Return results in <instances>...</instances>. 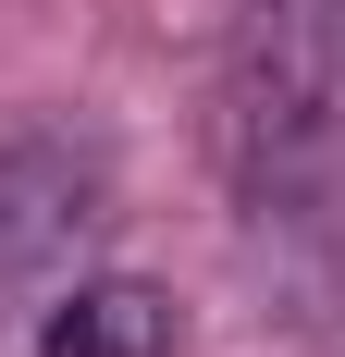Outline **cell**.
Masks as SVG:
<instances>
[{
  "label": "cell",
  "instance_id": "3",
  "mask_svg": "<svg viewBox=\"0 0 345 357\" xmlns=\"http://www.w3.org/2000/svg\"><path fill=\"white\" fill-rule=\"evenodd\" d=\"M37 357H172V296L161 284H74L37 333Z\"/></svg>",
  "mask_w": 345,
  "mask_h": 357
},
{
  "label": "cell",
  "instance_id": "1",
  "mask_svg": "<svg viewBox=\"0 0 345 357\" xmlns=\"http://www.w3.org/2000/svg\"><path fill=\"white\" fill-rule=\"evenodd\" d=\"M222 160L259 222H345V0H235Z\"/></svg>",
  "mask_w": 345,
  "mask_h": 357
},
{
  "label": "cell",
  "instance_id": "2",
  "mask_svg": "<svg viewBox=\"0 0 345 357\" xmlns=\"http://www.w3.org/2000/svg\"><path fill=\"white\" fill-rule=\"evenodd\" d=\"M99 210H111V160H99V136H62V123L13 136V148H0V296L50 284V271L99 234Z\"/></svg>",
  "mask_w": 345,
  "mask_h": 357
}]
</instances>
